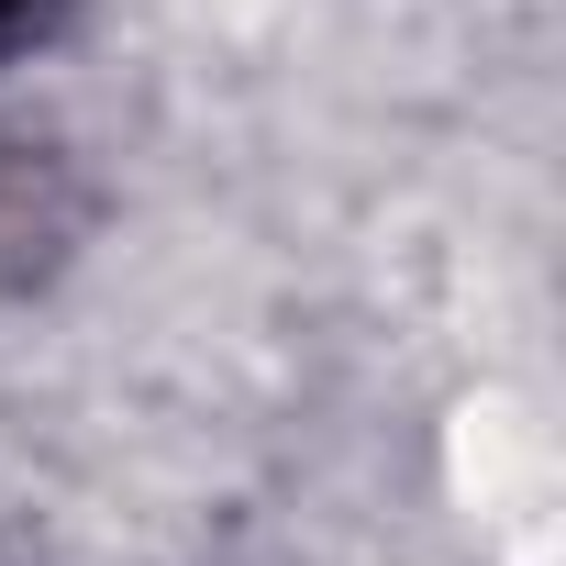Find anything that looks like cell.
Returning <instances> with one entry per match:
<instances>
[{"label": "cell", "instance_id": "6da1fadb", "mask_svg": "<svg viewBox=\"0 0 566 566\" xmlns=\"http://www.w3.org/2000/svg\"><path fill=\"white\" fill-rule=\"evenodd\" d=\"M467 500H478V533L511 555V566H544L555 555V444H544V422L533 411H511V400H489V411H467Z\"/></svg>", "mask_w": 566, "mask_h": 566}]
</instances>
